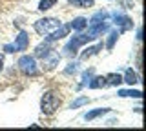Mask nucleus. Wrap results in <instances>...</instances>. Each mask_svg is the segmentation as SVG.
<instances>
[{
    "mask_svg": "<svg viewBox=\"0 0 146 131\" xmlns=\"http://www.w3.org/2000/svg\"><path fill=\"white\" fill-rule=\"evenodd\" d=\"M91 89H99V88H106V76H91V80L88 82Z\"/></svg>",
    "mask_w": 146,
    "mask_h": 131,
    "instance_id": "f8f14e48",
    "label": "nucleus"
},
{
    "mask_svg": "<svg viewBox=\"0 0 146 131\" xmlns=\"http://www.w3.org/2000/svg\"><path fill=\"white\" fill-rule=\"evenodd\" d=\"M90 40H93V38H91L88 33H86V35H77V37H73L70 42L64 46V49H62L64 55H66V57H75V55H77V49H79L82 44L90 42Z\"/></svg>",
    "mask_w": 146,
    "mask_h": 131,
    "instance_id": "f03ea898",
    "label": "nucleus"
},
{
    "mask_svg": "<svg viewBox=\"0 0 146 131\" xmlns=\"http://www.w3.org/2000/svg\"><path fill=\"white\" fill-rule=\"evenodd\" d=\"M122 82V76L119 73H110L106 75V86H119Z\"/></svg>",
    "mask_w": 146,
    "mask_h": 131,
    "instance_id": "2eb2a0df",
    "label": "nucleus"
},
{
    "mask_svg": "<svg viewBox=\"0 0 146 131\" xmlns=\"http://www.w3.org/2000/svg\"><path fill=\"white\" fill-rule=\"evenodd\" d=\"M102 49V42L100 44H97V46H91V47H88V49H84V51L80 53V60H88L90 57H93V55H97V53Z\"/></svg>",
    "mask_w": 146,
    "mask_h": 131,
    "instance_id": "1a4fd4ad",
    "label": "nucleus"
},
{
    "mask_svg": "<svg viewBox=\"0 0 146 131\" xmlns=\"http://www.w3.org/2000/svg\"><path fill=\"white\" fill-rule=\"evenodd\" d=\"M18 69H20L26 76H35V75H38V67H36L35 57H29V55L20 57V60H18Z\"/></svg>",
    "mask_w": 146,
    "mask_h": 131,
    "instance_id": "20e7f679",
    "label": "nucleus"
},
{
    "mask_svg": "<svg viewBox=\"0 0 146 131\" xmlns=\"http://www.w3.org/2000/svg\"><path fill=\"white\" fill-rule=\"evenodd\" d=\"M70 24H64V26H58L55 31H51L49 33V37L46 38V42H55V40H60L64 37H68V33H70Z\"/></svg>",
    "mask_w": 146,
    "mask_h": 131,
    "instance_id": "0eeeda50",
    "label": "nucleus"
},
{
    "mask_svg": "<svg viewBox=\"0 0 146 131\" xmlns=\"http://www.w3.org/2000/svg\"><path fill=\"white\" fill-rule=\"evenodd\" d=\"M0 67H2V57H0Z\"/></svg>",
    "mask_w": 146,
    "mask_h": 131,
    "instance_id": "b1692460",
    "label": "nucleus"
},
{
    "mask_svg": "<svg viewBox=\"0 0 146 131\" xmlns=\"http://www.w3.org/2000/svg\"><path fill=\"white\" fill-rule=\"evenodd\" d=\"M106 18H108V11L95 13V15L91 16V20H90V28L91 26H99V24H102V22H106Z\"/></svg>",
    "mask_w": 146,
    "mask_h": 131,
    "instance_id": "9d476101",
    "label": "nucleus"
},
{
    "mask_svg": "<svg viewBox=\"0 0 146 131\" xmlns=\"http://www.w3.org/2000/svg\"><path fill=\"white\" fill-rule=\"evenodd\" d=\"M58 26H62L58 18H40V20L35 22V31L38 35H49L51 31L57 29Z\"/></svg>",
    "mask_w": 146,
    "mask_h": 131,
    "instance_id": "7ed1b4c3",
    "label": "nucleus"
},
{
    "mask_svg": "<svg viewBox=\"0 0 146 131\" xmlns=\"http://www.w3.org/2000/svg\"><path fill=\"white\" fill-rule=\"evenodd\" d=\"M108 111H110L108 107H97V109H93V111L86 113L84 118H86V120H93V118H97V117H100V115H106Z\"/></svg>",
    "mask_w": 146,
    "mask_h": 131,
    "instance_id": "4468645a",
    "label": "nucleus"
},
{
    "mask_svg": "<svg viewBox=\"0 0 146 131\" xmlns=\"http://www.w3.org/2000/svg\"><path fill=\"white\" fill-rule=\"evenodd\" d=\"M51 51H53V49L49 47V42H46V44H40V46L35 49V57H38V58H44V60H46V58H49V57H51Z\"/></svg>",
    "mask_w": 146,
    "mask_h": 131,
    "instance_id": "6e6552de",
    "label": "nucleus"
},
{
    "mask_svg": "<svg viewBox=\"0 0 146 131\" xmlns=\"http://www.w3.org/2000/svg\"><path fill=\"white\" fill-rule=\"evenodd\" d=\"M122 6H124V9H130V6H131L130 0H122Z\"/></svg>",
    "mask_w": 146,
    "mask_h": 131,
    "instance_id": "5701e85b",
    "label": "nucleus"
},
{
    "mask_svg": "<svg viewBox=\"0 0 146 131\" xmlns=\"http://www.w3.org/2000/svg\"><path fill=\"white\" fill-rule=\"evenodd\" d=\"M91 76H93V69H88L82 73V84L79 86V88H82V86H88V82L91 80Z\"/></svg>",
    "mask_w": 146,
    "mask_h": 131,
    "instance_id": "4be33fe9",
    "label": "nucleus"
},
{
    "mask_svg": "<svg viewBox=\"0 0 146 131\" xmlns=\"http://www.w3.org/2000/svg\"><path fill=\"white\" fill-rule=\"evenodd\" d=\"M27 46H29V37H27L26 31H20L18 37H17V40H15V44H7V46H4V51H6V53L26 51Z\"/></svg>",
    "mask_w": 146,
    "mask_h": 131,
    "instance_id": "39448f33",
    "label": "nucleus"
},
{
    "mask_svg": "<svg viewBox=\"0 0 146 131\" xmlns=\"http://www.w3.org/2000/svg\"><path fill=\"white\" fill-rule=\"evenodd\" d=\"M73 7H93V0H68Z\"/></svg>",
    "mask_w": 146,
    "mask_h": 131,
    "instance_id": "dca6fc26",
    "label": "nucleus"
},
{
    "mask_svg": "<svg viewBox=\"0 0 146 131\" xmlns=\"http://www.w3.org/2000/svg\"><path fill=\"white\" fill-rule=\"evenodd\" d=\"M141 93L139 89H121L119 91V97H133V98H141Z\"/></svg>",
    "mask_w": 146,
    "mask_h": 131,
    "instance_id": "f3484780",
    "label": "nucleus"
},
{
    "mask_svg": "<svg viewBox=\"0 0 146 131\" xmlns=\"http://www.w3.org/2000/svg\"><path fill=\"white\" fill-rule=\"evenodd\" d=\"M122 82H126V84H130V86H133L139 82V76H137V73L133 69H126V73H124V78H122Z\"/></svg>",
    "mask_w": 146,
    "mask_h": 131,
    "instance_id": "ddd939ff",
    "label": "nucleus"
},
{
    "mask_svg": "<svg viewBox=\"0 0 146 131\" xmlns=\"http://www.w3.org/2000/svg\"><path fill=\"white\" fill-rule=\"evenodd\" d=\"M113 18H115V24L119 26V33H124V31L128 29H131L133 28V22H131L130 16H126V15H121V13H113Z\"/></svg>",
    "mask_w": 146,
    "mask_h": 131,
    "instance_id": "423d86ee",
    "label": "nucleus"
},
{
    "mask_svg": "<svg viewBox=\"0 0 146 131\" xmlns=\"http://www.w3.org/2000/svg\"><path fill=\"white\" fill-rule=\"evenodd\" d=\"M55 4H57V0H40L38 2V9L40 11H48V9H51Z\"/></svg>",
    "mask_w": 146,
    "mask_h": 131,
    "instance_id": "a211bd4d",
    "label": "nucleus"
},
{
    "mask_svg": "<svg viewBox=\"0 0 146 131\" xmlns=\"http://www.w3.org/2000/svg\"><path fill=\"white\" fill-rule=\"evenodd\" d=\"M77 71H79V64H77V62H70L68 67L64 69V75H75Z\"/></svg>",
    "mask_w": 146,
    "mask_h": 131,
    "instance_id": "aec40b11",
    "label": "nucleus"
},
{
    "mask_svg": "<svg viewBox=\"0 0 146 131\" xmlns=\"http://www.w3.org/2000/svg\"><path fill=\"white\" fill-rule=\"evenodd\" d=\"M88 102H90V98H88V97H79L75 102H71V109H77V107L84 106V104H88Z\"/></svg>",
    "mask_w": 146,
    "mask_h": 131,
    "instance_id": "412c9836",
    "label": "nucleus"
},
{
    "mask_svg": "<svg viewBox=\"0 0 146 131\" xmlns=\"http://www.w3.org/2000/svg\"><path fill=\"white\" fill-rule=\"evenodd\" d=\"M70 28H71V29H75V31H82V29L88 28V20H86L84 16H77V18L70 24Z\"/></svg>",
    "mask_w": 146,
    "mask_h": 131,
    "instance_id": "9b49d317",
    "label": "nucleus"
},
{
    "mask_svg": "<svg viewBox=\"0 0 146 131\" xmlns=\"http://www.w3.org/2000/svg\"><path fill=\"white\" fill-rule=\"evenodd\" d=\"M60 104H62V100L57 93L46 91L42 95V98H40V111L46 113V115H53V113L60 107Z\"/></svg>",
    "mask_w": 146,
    "mask_h": 131,
    "instance_id": "f257e3e1",
    "label": "nucleus"
},
{
    "mask_svg": "<svg viewBox=\"0 0 146 131\" xmlns=\"http://www.w3.org/2000/svg\"><path fill=\"white\" fill-rule=\"evenodd\" d=\"M119 31H111L110 33V38H108V42H106V47L108 49H113V46H115V42H117V38H119Z\"/></svg>",
    "mask_w": 146,
    "mask_h": 131,
    "instance_id": "6ab92c4d",
    "label": "nucleus"
}]
</instances>
